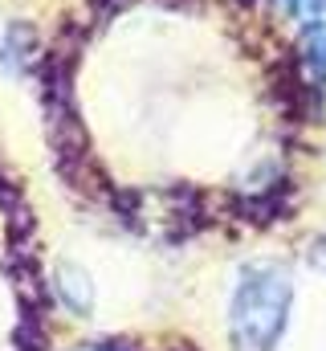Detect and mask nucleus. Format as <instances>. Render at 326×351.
Listing matches in <instances>:
<instances>
[{"instance_id":"nucleus-4","label":"nucleus","mask_w":326,"mask_h":351,"mask_svg":"<svg viewBox=\"0 0 326 351\" xmlns=\"http://www.w3.org/2000/svg\"><path fill=\"white\" fill-rule=\"evenodd\" d=\"M310 265H314V269H323V274H326V233H323V237H314V241H310Z\"/></svg>"},{"instance_id":"nucleus-5","label":"nucleus","mask_w":326,"mask_h":351,"mask_svg":"<svg viewBox=\"0 0 326 351\" xmlns=\"http://www.w3.org/2000/svg\"><path fill=\"white\" fill-rule=\"evenodd\" d=\"M82 351H135V348H123V343H94V348H82Z\"/></svg>"},{"instance_id":"nucleus-3","label":"nucleus","mask_w":326,"mask_h":351,"mask_svg":"<svg viewBox=\"0 0 326 351\" xmlns=\"http://www.w3.org/2000/svg\"><path fill=\"white\" fill-rule=\"evenodd\" d=\"M281 8L290 12V16H298V21H323L326 12V0H281Z\"/></svg>"},{"instance_id":"nucleus-2","label":"nucleus","mask_w":326,"mask_h":351,"mask_svg":"<svg viewBox=\"0 0 326 351\" xmlns=\"http://www.w3.org/2000/svg\"><path fill=\"white\" fill-rule=\"evenodd\" d=\"M298 53H302V70L314 78V86L326 82V21H310L298 37Z\"/></svg>"},{"instance_id":"nucleus-1","label":"nucleus","mask_w":326,"mask_h":351,"mask_svg":"<svg viewBox=\"0 0 326 351\" xmlns=\"http://www.w3.org/2000/svg\"><path fill=\"white\" fill-rule=\"evenodd\" d=\"M294 286L281 265L253 262L237 274L229 302V331L237 351H273L290 319Z\"/></svg>"}]
</instances>
